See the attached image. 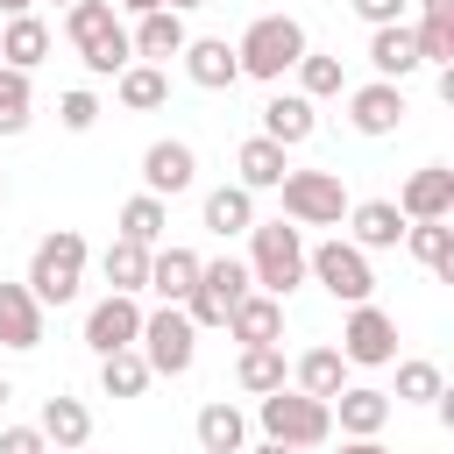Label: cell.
<instances>
[{
	"label": "cell",
	"instance_id": "obj_28",
	"mask_svg": "<svg viewBox=\"0 0 454 454\" xmlns=\"http://www.w3.org/2000/svg\"><path fill=\"white\" fill-rule=\"evenodd\" d=\"M43 57H50V28H43L35 14H7V21H0V64L35 71Z\"/></svg>",
	"mask_w": 454,
	"mask_h": 454
},
{
	"label": "cell",
	"instance_id": "obj_8",
	"mask_svg": "<svg viewBox=\"0 0 454 454\" xmlns=\"http://www.w3.org/2000/svg\"><path fill=\"white\" fill-rule=\"evenodd\" d=\"M305 277L326 291V298H340V305H362L369 291H376V270H369V255L355 248V241H319V248H305Z\"/></svg>",
	"mask_w": 454,
	"mask_h": 454
},
{
	"label": "cell",
	"instance_id": "obj_2",
	"mask_svg": "<svg viewBox=\"0 0 454 454\" xmlns=\"http://www.w3.org/2000/svg\"><path fill=\"white\" fill-rule=\"evenodd\" d=\"M248 284L270 298H291L305 284V234L291 220H255L248 227Z\"/></svg>",
	"mask_w": 454,
	"mask_h": 454
},
{
	"label": "cell",
	"instance_id": "obj_32",
	"mask_svg": "<svg viewBox=\"0 0 454 454\" xmlns=\"http://www.w3.org/2000/svg\"><path fill=\"white\" fill-rule=\"evenodd\" d=\"M114 99H121L128 114H156V106L170 99V78H163V64H128V71L114 78Z\"/></svg>",
	"mask_w": 454,
	"mask_h": 454
},
{
	"label": "cell",
	"instance_id": "obj_42",
	"mask_svg": "<svg viewBox=\"0 0 454 454\" xmlns=\"http://www.w3.org/2000/svg\"><path fill=\"white\" fill-rule=\"evenodd\" d=\"M348 7H355L369 28H383V21H404V7H411V0H348Z\"/></svg>",
	"mask_w": 454,
	"mask_h": 454
},
{
	"label": "cell",
	"instance_id": "obj_29",
	"mask_svg": "<svg viewBox=\"0 0 454 454\" xmlns=\"http://www.w3.org/2000/svg\"><path fill=\"white\" fill-rule=\"evenodd\" d=\"M199 213H206V234H220V241H227V234H248V227H255V192L220 184V192H206Z\"/></svg>",
	"mask_w": 454,
	"mask_h": 454
},
{
	"label": "cell",
	"instance_id": "obj_52",
	"mask_svg": "<svg viewBox=\"0 0 454 454\" xmlns=\"http://www.w3.org/2000/svg\"><path fill=\"white\" fill-rule=\"evenodd\" d=\"M64 7H71V0H64Z\"/></svg>",
	"mask_w": 454,
	"mask_h": 454
},
{
	"label": "cell",
	"instance_id": "obj_6",
	"mask_svg": "<svg viewBox=\"0 0 454 454\" xmlns=\"http://www.w3.org/2000/svg\"><path fill=\"white\" fill-rule=\"evenodd\" d=\"M135 348H142L149 376H184V369L199 362V326L184 319V305H156V312H142Z\"/></svg>",
	"mask_w": 454,
	"mask_h": 454
},
{
	"label": "cell",
	"instance_id": "obj_26",
	"mask_svg": "<svg viewBox=\"0 0 454 454\" xmlns=\"http://www.w3.org/2000/svg\"><path fill=\"white\" fill-rule=\"evenodd\" d=\"M35 433L50 440V447H85L92 440V411L78 404V397H43V411H35Z\"/></svg>",
	"mask_w": 454,
	"mask_h": 454
},
{
	"label": "cell",
	"instance_id": "obj_3",
	"mask_svg": "<svg viewBox=\"0 0 454 454\" xmlns=\"http://www.w3.org/2000/svg\"><path fill=\"white\" fill-rule=\"evenodd\" d=\"M85 234L78 227H50L43 241H35V255H28V291H35V305L50 312V305H71L78 298V284H85Z\"/></svg>",
	"mask_w": 454,
	"mask_h": 454
},
{
	"label": "cell",
	"instance_id": "obj_23",
	"mask_svg": "<svg viewBox=\"0 0 454 454\" xmlns=\"http://www.w3.org/2000/svg\"><path fill=\"white\" fill-rule=\"evenodd\" d=\"M0 348H43V305L28 284H0Z\"/></svg>",
	"mask_w": 454,
	"mask_h": 454
},
{
	"label": "cell",
	"instance_id": "obj_17",
	"mask_svg": "<svg viewBox=\"0 0 454 454\" xmlns=\"http://www.w3.org/2000/svg\"><path fill=\"white\" fill-rule=\"evenodd\" d=\"M348 241H355L362 255L397 248V241H404V213H397V199H348Z\"/></svg>",
	"mask_w": 454,
	"mask_h": 454
},
{
	"label": "cell",
	"instance_id": "obj_36",
	"mask_svg": "<svg viewBox=\"0 0 454 454\" xmlns=\"http://www.w3.org/2000/svg\"><path fill=\"white\" fill-rule=\"evenodd\" d=\"M291 71H298V92H305V99H333V92H348V71H340V57H326V50H305Z\"/></svg>",
	"mask_w": 454,
	"mask_h": 454
},
{
	"label": "cell",
	"instance_id": "obj_30",
	"mask_svg": "<svg viewBox=\"0 0 454 454\" xmlns=\"http://www.w3.org/2000/svg\"><path fill=\"white\" fill-rule=\"evenodd\" d=\"M99 277H106V291H128V298H142V284H149V248L142 241H106V255H99Z\"/></svg>",
	"mask_w": 454,
	"mask_h": 454
},
{
	"label": "cell",
	"instance_id": "obj_16",
	"mask_svg": "<svg viewBox=\"0 0 454 454\" xmlns=\"http://www.w3.org/2000/svg\"><path fill=\"white\" fill-rule=\"evenodd\" d=\"M397 213H404V220H454V170H447V163L411 170L404 192H397Z\"/></svg>",
	"mask_w": 454,
	"mask_h": 454
},
{
	"label": "cell",
	"instance_id": "obj_49",
	"mask_svg": "<svg viewBox=\"0 0 454 454\" xmlns=\"http://www.w3.org/2000/svg\"><path fill=\"white\" fill-rule=\"evenodd\" d=\"M7 397H14V383H7V376H0V411H7Z\"/></svg>",
	"mask_w": 454,
	"mask_h": 454
},
{
	"label": "cell",
	"instance_id": "obj_27",
	"mask_svg": "<svg viewBox=\"0 0 454 454\" xmlns=\"http://www.w3.org/2000/svg\"><path fill=\"white\" fill-rule=\"evenodd\" d=\"M199 454H241V440H248V419L227 404V397H213V404H199Z\"/></svg>",
	"mask_w": 454,
	"mask_h": 454
},
{
	"label": "cell",
	"instance_id": "obj_11",
	"mask_svg": "<svg viewBox=\"0 0 454 454\" xmlns=\"http://www.w3.org/2000/svg\"><path fill=\"white\" fill-rule=\"evenodd\" d=\"M348 99V128L355 135H397L404 128V114H411V99H404V85H390V78H369V85H355V92H340Z\"/></svg>",
	"mask_w": 454,
	"mask_h": 454
},
{
	"label": "cell",
	"instance_id": "obj_44",
	"mask_svg": "<svg viewBox=\"0 0 454 454\" xmlns=\"http://www.w3.org/2000/svg\"><path fill=\"white\" fill-rule=\"evenodd\" d=\"M340 454H390L383 440H340Z\"/></svg>",
	"mask_w": 454,
	"mask_h": 454
},
{
	"label": "cell",
	"instance_id": "obj_7",
	"mask_svg": "<svg viewBox=\"0 0 454 454\" xmlns=\"http://www.w3.org/2000/svg\"><path fill=\"white\" fill-rule=\"evenodd\" d=\"M284 220L291 227H340L348 220V184L340 170H284Z\"/></svg>",
	"mask_w": 454,
	"mask_h": 454
},
{
	"label": "cell",
	"instance_id": "obj_20",
	"mask_svg": "<svg viewBox=\"0 0 454 454\" xmlns=\"http://www.w3.org/2000/svg\"><path fill=\"white\" fill-rule=\"evenodd\" d=\"M262 135L284 142V149L312 142V135H319V99H305V92H270V106H262Z\"/></svg>",
	"mask_w": 454,
	"mask_h": 454
},
{
	"label": "cell",
	"instance_id": "obj_4",
	"mask_svg": "<svg viewBox=\"0 0 454 454\" xmlns=\"http://www.w3.org/2000/svg\"><path fill=\"white\" fill-rule=\"evenodd\" d=\"M305 50H312V43H305V21H298V14H255V21L241 28V43H234L241 78H262V85H277Z\"/></svg>",
	"mask_w": 454,
	"mask_h": 454
},
{
	"label": "cell",
	"instance_id": "obj_40",
	"mask_svg": "<svg viewBox=\"0 0 454 454\" xmlns=\"http://www.w3.org/2000/svg\"><path fill=\"white\" fill-rule=\"evenodd\" d=\"M57 121H64L71 135H92V128H99V99L78 85V92H64V99H57Z\"/></svg>",
	"mask_w": 454,
	"mask_h": 454
},
{
	"label": "cell",
	"instance_id": "obj_25",
	"mask_svg": "<svg viewBox=\"0 0 454 454\" xmlns=\"http://www.w3.org/2000/svg\"><path fill=\"white\" fill-rule=\"evenodd\" d=\"M404 255L454 284V227L447 220H404Z\"/></svg>",
	"mask_w": 454,
	"mask_h": 454
},
{
	"label": "cell",
	"instance_id": "obj_34",
	"mask_svg": "<svg viewBox=\"0 0 454 454\" xmlns=\"http://www.w3.org/2000/svg\"><path fill=\"white\" fill-rule=\"evenodd\" d=\"M234 383H241L248 397H262V390L291 383V362H284V348H241V362H234Z\"/></svg>",
	"mask_w": 454,
	"mask_h": 454
},
{
	"label": "cell",
	"instance_id": "obj_33",
	"mask_svg": "<svg viewBox=\"0 0 454 454\" xmlns=\"http://www.w3.org/2000/svg\"><path fill=\"white\" fill-rule=\"evenodd\" d=\"M163 227H170V206H163L156 192H135V199L121 206V241H142V248H156V241H163Z\"/></svg>",
	"mask_w": 454,
	"mask_h": 454
},
{
	"label": "cell",
	"instance_id": "obj_48",
	"mask_svg": "<svg viewBox=\"0 0 454 454\" xmlns=\"http://www.w3.org/2000/svg\"><path fill=\"white\" fill-rule=\"evenodd\" d=\"M170 7H177V14H192V7H206V0H170Z\"/></svg>",
	"mask_w": 454,
	"mask_h": 454
},
{
	"label": "cell",
	"instance_id": "obj_19",
	"mask_svg": "<svg viewBox=\"0 0 454 454\" xmlns=\"http://www.w3.org/2000/svg\"><path fill=\"white\" fill-rule=\"evenodd\" d=\"M128 43H135V64H170L184 50V14L177 7H149V14H135Z\"/></svg>",
	"mask_w": 454,
	"mask_h": 454
},
{
	"label": "cell",
	"instance_id": "obj_31",
	"mask_svg": "<svg viewBox=\"0 0 454 454\" xmlns=\"http://www.w3.org/2000/svg\"><path fill=\"white\" fill-rule=\"evenodd\" d=\"M291 383H298L305 397H333V390L348 383V355H340V348H305V355L291 362Z\"/></svg>",
	"mask_w": 454,
	"mask_h": 454
},
{
	"label": "cell",
	"instance_id": "obj_21",
	"mask_svg": "<svg viewBox=\"0 0 454 454\" xmlns=\"http://www.w3.org/2000/svg\"><path fill=\"white\" fill-rule=\"evenodd\" d=\"M284 170H291V149L270 142V135H248V142L234 149V184H241V192H277Z\"/></svg>",
	"mask_w": 454,
	"mask_h": 454
},
{
	"label": "cell",
	"instance_id": "obj_15",
	"mask_svg": "<svg viewBox=\"0 0 454 454\" xmlns=\"http://www.w3.org/2000/svg\"><path fill=\"white\" fill-rule=\"evenodd\" d=\"M184 78L199 85V92H227L234 78H241V57H234V43L227 35H184Z\"/></svg>",
	"mask_w": 454,
	"mask_h": 454
},
{
	"label": "cell",
	"instance_id": "obj_9",
	"mask_svg": "<svg viewBox=\"0 0 454 454\" xmlns=\"http://www.w3.org/2000/svg\"><path fill=\"white\" fill-rule=\"evenodd\" d=\"M248 291H255V284H248V262H234V255L199 262V284H192V298H184V319H192V326H227V312H234Z\"/></svg>",
	"mask_w": 454,
	"mask_h": 454
},
{
	"label": "cell",
	"instance_id": "obj_10",
	"mask_svg": "<svg viewBox=\"0 0 454 454\" xmlns=\"http://www.w3.org/2000/svg\"><path fill=\"white\" fill-rule=\"evenodd\" d=\"M340 355H348V369H383V362H397V319L383 312V305H348V326H340Z\"/></svg>",
	"mask_w": 454,
	"mask_h": 454
},
{
	"label": "cell",
	"instance_id": "obj_18",
	"mask_svg": "<svg viewBox=\"0 0 454 454\" xmlns=\"http://www.w3.org/2000/svg\"><path fill=\"white\" fill-rule=\"evenodd\" d=\"M199 262H206V255H192V248H177V241H170V248L156 241V248H149V284H142V291H149L156 305H184L192 284H199Z\"/></svg>",
	"mask_w": 454,
	"mask_h": 454
},
{
	"label": "cell",
	"instance_id": "obj_45",
	"mask_svg": "<svg viewBox=\"0 0 454 454\" xmlns=\"http://www.w3.org/2000/svg\"><path fill=\"white\" fill-rule=\"evenodd\" d=\"M121 14H149V7H170V0H114Z\"/></svg>",
	"mask_w": 454,
	"mask_h": 454
},
{
	"label": "cell",
	"instance_id": "obj_5",
	"mask_svg": "<svg viewBox=\"0 0 454 454\" xmlns=\"http://www.w3.org/2000/svg\"><path fill=\"white\" fill-rule=\"evenodd\" d=\"M255 419H262V433H270V440H284V447H298V454L333 440V411H326V397H305L298 383L262 390V397H255Z\"/></svg>",
	"mask_w": 454,
	"mask_h": 454
},
{
	"label": "cell",
	"instance_id": "obj_13",
	"mask_svg": "<svg viewBox=\"0 0 454 454\" xmlns=\"http://www.w3.org/2000/svg\"><path fill=\"white\" fill-rule=\"evenodd\" d=\"M135 333H142V298H128V291H106V298L85 312V348H92V355L135 348Z\"/></svg>",
	"mask_w": 454,
	"mask_h": 454
},
{
	"label": "cell",
	"instance_id": "obj_14",
	"mask_svg": "<svg viewBox=\"0 0 454 454\" xmlns=\"http://www.w3.org/2000/svg\"><path fill=\"white\" fill-rule=\"evenodd\" d=\"M326 411L340 419L348 440H376V433L390 426V390H376V383H340V390L326 397Z\"/></svg>",
	"mask_w": 454,
	"mask_h": 454
},
{
	"label": "cell",
	"instance_id": "obj_12",
	"mask_svg": "<svg viewBox=\"0 0 454 454\" xmlns=\"http://www.w3.org/2000/svg\"><path fill=\"white\" fill-rule=\"evenodd\" d=\"M192 184H199V156H192V142L163 135V142H149V149H142V192L177 199V192H192Z\"/></svg>",
	"mask_w": 454,
	"mask_h": 454
},
{
	"label": "cell",
	"instance_id": "obj_47",
	"mask_svg": "<svg viewBox=\"0 0 454 454\" xmlns=\"http://www.w3.org/2000/svg\"><path fill=\"white\" fill-rule=\"evenodd\" d=\"M28 7H35V0H0V14H28Z\"/></svg>",
	"mask_w": 454,
	"mask_h": 454
},
{
	"label": "cell",
	"instance_id": "obj_43",
	"mask_svg": "<svg viewBox=\"0 0 454 454\" xmlns=\"http://www.w3.org/2000/svg\"><path fill=\"white\" fill-rule=\"evenodd\" d=\"M419 21H454V0H419Z\"/></svg>",
	"mask_w": 454,
	"mask_h": 454
},
{
	"label": "cell",
	"instance_id": "obj_38",
	"mask_svg": "<svg viewBox=\"0 0 454 454\" xmlns=\"http://www.w3.org/2000/svg\"><path fill=\"white\" fill-rule=\"evenodd\" d=\"M447 390V376H440V362H426V355H411V362H397V404H433Z\"/></svg>",
	"mask_w": 454,
	"mask_h": 454
},
{
	"label": "cell",
	"instance_id": "obj_24",
	"mask_svg": "<svg viewBox=\"0 0 454 454\" xmlns=\"http://www.w3.org/2000/svg\"><path fill=\"white\" fill-rule=\"evenodd\" d=\"M369 64H376V78L404 85V78L419 71V43H411V21H383V28H369Z\"/></svg>",
	"mask_w": 454,
	"mask_h": 454
},
{
	"label": "cell",
	"instance_id": "obj_51",
	"mask_svg": "<svg viewBox=\"0 0 454 454\" xmlns=\"http://www.w3.org/2000/svg\"><path fill=\"white\" fill-rule=\"evenodd\" d=\"M0 199H7V177H0Z\"/></svg>",
	"mask_w": 454,
	"mask_h": 454
},
{
	"label": "cell",
	"instance_id": "obj_39",
	"mask_svg": "<svg viewBox=\"0 0 454 454\" xmlns=\"http://www.w3.org/2000/svg\"><path fill=\"white\" fill-rule=\"evenodd\" d=\"M411 43H419V64H454V21H419L411 28Z\"/></svg>",
	"mask_w": 454,
	"mask_h": 454
},
{
	"label": "cell",
	"instance_id": "obj_35",
	"mask_svg": "<svg viewBox=\"0 0 454 454\" xmlns=\"http://www.w3.org/2000/svg\"><path fill=\"white\" fill-rule=\"evenodd\" d=\"M99 390H106V397H142V390H149V362H142V348H114V355H99Z\"/></svg>",
	"mask_w": 454,
	"mask_h": 454
},
{
	"label": "cell",
	"instance_id": "obj_1",
	"mask_svg": "<svg viewBox=\"0 0 454 454\" xmlns=\"http://www.w3.org/2000/svg\"><path fill=\"white\" fill-rule=\"evenodd\" d=\"M64 35L78 43V57H85L92 78H121V71L135 64V43H128L114 0H71V7H64Z\"/></svg>",
	"mask_w": 454,
	"mask_h": 454
},
{
	"label": "cell",
	"instance_id": "obj_37",
	"mask_svg": "<svg viewBox=\"0 0 454 454\" xmlns=\"http://www.w3.org/2000/svg\"><path fill=\"white\" fill-rule=\"evenodd\" d=\"M28 114H35V85H28V71L0 64V135H21Z\"/></svg>",
	"mask_w": 454,
	"mask_h": 454
},
{
	"label": "cell",
	"instance_id": "obj_41",
	"mask_svg": "<svg viewBox=\"0 0 454 454\" xmlns=\"http://www.w3.org/2000/svg\"><path fill=\"white\" fill-rule=\"evenodd\" d=\"M0 454H50V440L35 426H0Z\"/></svg>",
	"mask_w": 454,
	"mask_h": 454
},
{
	"label": "cell",
	"instance_id": "obj_22",
	"mask_svg": "<svg viewBox=\"0 0 454 454\" xmlns=\"http://www.w3.org/2000/svg\"><path fill=\"white\" fill-rule=\"evenodd\" d=\"M227 333H234L241 348H277V340H284V298L248 291V298L227 312Z\"/></svg>",
	"mask_w": 454,
	"mask_h": 454
},
{
	"label": "cell",
	"instance_id": "obj_46",
	"mask_svg": "<svg viewBox=\"0 0 454 454\" xmlns=\"http://www.w3.org/2000/svg\"><path fill=\"white\" fill-rule=\"evenodd\" d=\"M255 454H298V447H284V440H262V447H255Z\"/></svg>",
	"mask_w": 454,
	"mask_h": 454
},
{
	"label": "cell",
	"instance_id": "obj_50",
	"mask_svg": "<svg viewBox=\"0 0 454 454\" xmlns=\"http://www.w3.org/2000/svg\"><path fill=\"white\" fill-rule=\"evenodd\" d=\"M50 454H85V447H50Z\"/></svg>",
	"mask_w": 454,
	"mask_h": 454
}]
</instances>
